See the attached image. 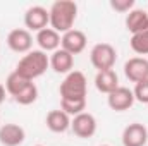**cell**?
I'll return each mask as SVG.
<instances>
[{"label": "cell", "mask_w": 148, "mask_h": 146, "mask_svg": "<svg viewBox=\"0 0 148 146\" xmlns=\"http://www.w3.org/2000/svg\"><path fill=\"white\" fill-rule=\"evenodd\" d=\"M50 12V28L59 35L71 31L77 17V5L73 0H57L48 9Z\"/></svg>", "instance_id": "6da1fadb"}, {"label": "cell", "mask_w": 148, "mask_h": 146, "mask_svg": "<svg viewBox=\"0 0 148 146\" xmlns=\"http://www.w3.org/2000/svg\"><path fill=\"white\" fill-rule=\"evenodd\" d=\"M50 65V59L45 52L41 50H31L28 52L17 64L16 72L26 77L28 81H35L36 77L43 76Z\"/></svg>", "instance_id": "7a4b0ae2"}, {"label": "cell", "mask_w": 148, "mask_h": 146, "mask_svg": "<svg viewBox=\"0 0 148 146\" xmlns=\"http://www.w3.org/2000/svg\"><path fill=\"white\" fill-rule=\"evenodd\" d=\"M60 100H86V77L79 71H73L60 83Z\"/></svg>", "instance_id": "3957f363"}, {"label": "cell", "mask_w": 148, "mask_h": 146, "mask_svg": "<svg viewBox=\"0 0 148 146\" xmlns=\"http://www.w3.org/2000/svg\"><path fill=\"white\" fill-rule=\"evenodd\" d=\"M115 59H117V52L110 43H97L90 52V60L93 67L98 69V72L112 69L115 64Z\"/></svg>", "instance_id": "277c9868"}, {"label": "cell", "mask_w": 148, "mask_h": 146, "mask_svg": "<svg viewBox=\"0 0 148 146\" xmlns=\"http://www.w3.org/2000/svg\"><path fill=\"white\" fill-rule=\"evenodd\" d=\"M24 24L28 28V31H41L45 28H48L50 24V12L41 7V5H33L26 10L24 14Z\"/></svg>", "instance_id": "5b68a950"}, {"label": "cell", "mask_w": 148, "mask_h": 146, "mask_svg": "<svg viewBox=\"0 0 148 146\" xmlns=\"http://www.w3.org/2000/svg\"><path fill=\"white\" fill-rule=\"evenodd\" d=\"M71 129H73V132L77 138L88 139V138H91L97 132V119L91 113L83 112V113L76 115L71 120Z\"/></svg>", "instance_id": "8992f818"}, {"label": "cell", "mask_w": 148, "mask_h": 146, "mask_svg": "<svg viewBox=\"0 0 148 146\" xmlns=\"http://www.w3.org/2000/svg\"><path fill=\"white\" fill-rule=\"evenodd\" d=\"M7 45L16 53H28V52H31V46H33V36L28 29L17 28L9 33Z\"/></svg>", "instance_id": "52a82bcc"}, {"label": "cell", "mask_w": 148, "mask_h": 146, "mask_svg": "<svg viewBox=\"0 0 148 146\" xmlns=\"http://www.w3.org/2000/svg\"><path fill=\"white\" fill-rule=\"evenodd\" d=\"M86 41H88L86 35H84L83 31L73 28L71 31H67V33L62 35V38H60V48L66 50L67 53H71L74 57V55L81 53V52L86 48Z\"/></svg>", "instance_id": "ba28073f"}, {"label": "cell", "mask_w": 148, "mask_h": 146, "mask_svg": "<svg viewBox=\"0 0 148 146\" xmlns=\"http://www.w3.org/2000/svg\"><path fill=\"white\" fill-rule=\"evenodd\" d=\"M107 103L112 110L115 112H124V110H129L134 103V95L129 88H124V86H119L117 89H114L110 95L107 96Z\"/></svg>", "instance_id": "9c48e42d"}, {"label": "cell", "mask_w": 148, "mask_h": 146, "mask_svg": "<svg viewBox=\"0 0 148 146\" xmlns=\"http://www.w3.org/2000/svg\"><path fill=\"white\" fill-rule=\"evenodd\" d=\"M124 74L131 83H141L148 79V60L145 57H133L124 64Z\"/></svg>", "instance_id": "30bf717a"}, {"label": "cell", "mask_w": 148, "mask_h": 146, "mask_svg": "<svg viewBox=\"0 0 148 146\" xmlns=\"http://www.w3.org/2000/svg\"><path fill=\"white\" fill-rule=\"evenodd\" d=\"M147 141H148V129L140 122L129 124L122 132V145L124 146H145Z\"/></svg>", "instance_id": "8fae6325"}, {"label": "cell", "mask_w": 148, "mask_h": 146, "mask_svg": "<svg viewBox=\"0 0 148 146\" xmlns=\"http://www.w3.org/2000/svg\"><path fill=\"white\" fill-rule=\"evenodd\" d=\"M26 138V132L17 124H5L0 127V143L3 146H19Z\"/></svg>", "instance_id": "7c38bea8"}, {"label": "cell", "mask_w": 148, "mask_h": 146, "mask_svg": "<svg viewBox=\"0 0 148 146\" xmlns=\"http://www.w3.org/2000/svg\"><path fill=\"white\" fill-rule=\"evenodd\" d=\"M50 67L59 74H69L73 72V67H74V57L71 53H67L66 50L59 48L52 53L50 57Z\"/></svg>", "instance_id": "4fadbf2b"}, {"label": "cell", "mask_w": 148, "mask_h": 146, "mask_svg": "<svg viewBox=\"0 0 148 146\" xmlns=\"http://www.w3.org/2000/svg\"><path fill=\"white\" fill-rule=\"evenodd\" d=\"M60 38L62 36L55 29L45 28V29H41V31L36 33V43L40 45L41 52H45V53L47 52H55L60 46Z\"/></svg>", "instance_id": "5bb4252c"}, {"label": "cell", "mask_w": 148, "mask_h": 146, "mask_svg": "<svg viewBox=\"0 0 148 146\" xmlns=\"http://www.w3.org/2000/svg\"><path fill=\"white\" fill-rule=\"evenodd\" d=\"M95 86L100 93H105V95H110L114 89L119 88V77L114 69L109 71H100L95 76Z\"/></svg>", "instance_id": "9a60e30c"}, {"label": "cell", "mask_w": 148, "mask_h": 146, "mask_svg": "<svg viewBox=\"0 0 148 146\" xmlns=\"http://www.w3.org/2000/svg\"><path fill=\"white\" fill-rule=\"evenodd\" d=\"M47 127L52 132H66L71 127V117L64 110H52L47 115Z\"/></svg>", "instance_id": "2e32d148"}, {"label": "cell", "mask_w": 148, "mask_h": 146, "mask_svg": "<svg viewBox=\"0 0 148 146\" xmlns=\"http://www.w3.org/2000/svg\"><path fill=\"white\" fill-rule=\"evenodd\" d=\"M148 24V14L141 9H133L127 16H126V28L131 35H136L140 31H143Z\"/></svg>", "instance_id": "e0dca14e"}, {"label": "cell", "mask_w": 148, "mask_h": 146, "mask_svg": "<svg viewBox=\"0 0 148 146\" xmlns=\"http://www.w3.org/2000/svg\"><path fill=\"white\" fill-rule=\"evenodd\" d=\"M33 81H28L26 77H23L21 74H17L16 71L14 72H10L7 76V81H5V89H7V93L9 95H12L14 98L19 95V93H23L29 84H31Z\"/></svg>", "instance_id": "ac0fdd59"}, {"label": "cell", "mask_w": 148, "mask_h": 146, "mask_svg": "<svg viewBox=\"0 0 148 146\" xmlns=\"http://www.w3.org/2000/svg\"><path fill=\"white\" fill-rule=\"evenodd\" d=\"M131 48L138 55H148V29H143L131 36Z\"/></svg>", "instance_id": "d6986e66"}, {"label": "cell", "mask_w": 148, "mask_h": 146, "mask_svg": "<svg viewBox=\"0 0 148 146\" xmlns=\"http://www.w3.org/2000/svg\"><path fill=\"white\" fill-rule=\"evenodd\" d=\"M86 108V100H60V110H64L69 117L79 115Z\"/></svg>", "instance_id": "ffe728a7"}, {"label": "cell", "mask_w": 148, "mask_h": 146, "mask_svg": "<svg viewBox=\"0 0 148 146\" xmlns=\"http://www.w3.org/2000/svg\"><path fill=\"white\" fill-rule=\"evenodd\" d=\"M36 98H38V88H36L35 83H31V84H29L23 93H19L14 100H16L19 105H31V103L36 102Z\"/></svg>", "instance_id": "44dd1931"}, {"label": "cell", "mask_w": 148, "mask_h": 146, "mask_svg": "<svg viewBox=\"0 0 148 146\" xmlns=\"http://www.w3.org/2000/svg\"><path fill=\"white\" fill-rule=\"evenodd\" d=\"M133 95H134V100H138L140 103H148V79L136 83Z\"/></svg>", "instance_id": "7402d4cb"}, {"label": "cell", "mask_w": 148, "mask_h": 146, "mask_svg": "<svg viewBox=\"0 0 148 146\" xmlns=\"http://www.w3.org/2000/svg\"><path fill=\"white\" fill-rule=\"evenodd\" d=\"M110 7L115 12H131L134 7V0H110Z\"/></svg>", "instance_id": "603a6c76"}, {"label": "cell", "mask_w": 148, "mask_h": 146, "mask_svg": "<svg viewBox=\"0 0 148 146\" xmlns=\"http://www.w3.org/2000/svg\"><path fill=\"white\" fill-rule=\"evenodd\" d=\"M5 91H7V89H5V86L0 83V105H2V103H3V100H5Z\"/></svg>", "instance_id": "cb8c5ba5"}, {"label": "cell", "mask_w": 148, "mask_h": 146, "mask_svg": "<svg viewBox=\"0 0 148 146\" xmlns=\"http://www.w3.org/2000/svg\"><path fill=\"white\" fill-rule=\"evenodd\" d=\"M102 146H110V145H102Z\"/></svg>", "instance_id": "d4e9b609"}, {"label": "cell", "mask_w": 148, "mask_h": 146, "mask_svg": "<svg viewBox=\"0 0 148 146\" xmlns=\"http://www.w3.org/2000/svg\"><path fill=\"white\" fill-rule=\"evenodd\" d=\"M145 29H148V24H147V28H145Z\"/></svg>", "instance_id": "484cf974"}, {"label": "cell", "mask_w": 148, "mask_h": 146, "mask_svg": "<svg viewBox=\"0 0 148 146\" xmlns=\"http://www.w3.org/2000/svg\"><path fill=\"white\" fill-rule=\"evenodd\" d=\"M38 146H41V145H38Z\"/></svg>", "instance_id": "4316f807"}]
</instances>
